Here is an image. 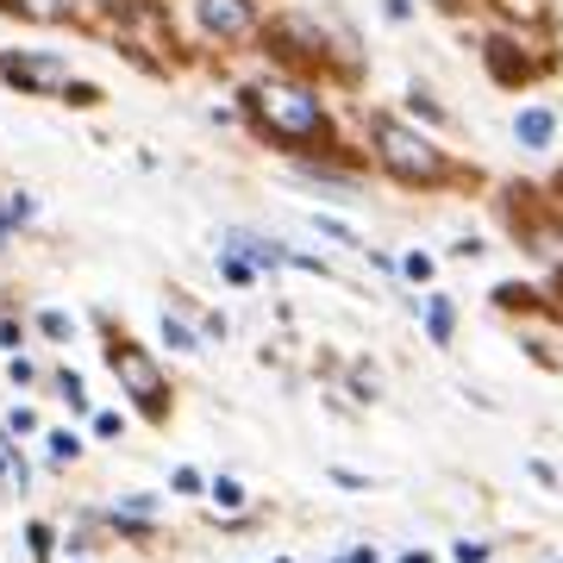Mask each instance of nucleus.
<instances>
[{
  "label": "nucleus",
  "mask_w": 563,
  "mask_h": 563,
  "mask_svg": "<svg viewBox=\"0 0 563 563\" xmlns=\"http://www.w3.org/2000/svg\"><path fill=\"white\" fill-rule=\"evenodd\" d=\"M20 20H38V25H63V20H76V0H7Z\"/></svg>",
  "instance_id": "nucleus-6"
},
{
  "label": "nucleus",
  "mask_w": 563,
  "mask_h": 563,
  "mask_svg": "<svg viewBox=\"0 0 563 563\" xmlns=\"http://www.w3.org/2000/svg\"><path fill=\"white\" fill-rule=\"evenodd\" d=\"M344 563H376V551H351V558H344Z\"/></svg>",
  "instance_id": "nucleus-20"
},
{
  "label": "nucleus",
  "mask_w": 563,
  "mask_h": 563,
  "mask_svg": "<svg viewBox=\"0 0 563 563\" xmlns=\"http://www.w3.org/2000/svg\"><path fill=\"white\" fill-rule=\"evenodd\" d=\"M0 76L13 88H38V95H63L69 88V63L63 57H44V51H0Z\"/></svg>",
  "instance_id": "nucleus-4"
},
{
  "label": "nucleus",
  "mask_w": 563,
  "mask_h": 563,
  "mask_svg": "<svg viewBox=\"0 0 563 563\" xmlns=\"http://www.w3.org/2000/svg\"><path fill=\"white\" fill-rule=\"evenodd\" d=\"M369 132H376V157H383L388 176H401V181H439L444 176V157L420 132H407L401 120H376Z\"/></svg>",
  "instance_id": "nucleus-2"
},
{
  "label": "nucleus",
  "mask_w": 563,
  "mask_h": 563,
  "mask_svg": "<svg viewBox=\"0 0 563 563\" xmlns=\"http://www.w3.org/2000/svg\"><path fill=\"white\" fill-rule=\"evenodd\" d=\"M320 232H325V239H344V244H357V232H351V225H339V220H320Z\"/></svg>",
  "instance_id": "nucleus-18"
},
{
  "label": "nucleus",
  "mask_w": 563,
  "mask_h": 563,
  "mask_svg": "<svg viewBox=\"0 0 563 563\" xmlns=\"http://www.w3.org/2000/svg\"><path fill=\"white\" fill-rule=\"evenodd\" d=\"M207 38H244L257 25V0H195Z\"/></svg>",
  "instance_id": "nucleus-5"
},
{
  "label": "nucleus",
  "mask_w": 563,
  "mask_h": 563,
  "mask_svg": "<svg viewBox=\"0 0 563 563\" xmlns=\"http://www.w3.org/2000/svg\"><path fill=\"white\" fill-rule=\"evenodd\" d=\"M426 332H432V344H451V295L426 301Z\"/></svg>",
  "instance_id": "nucleus-9"
},
{
  "label": "nucleus",
  "mask_w": 563,
  "mask_h": 563,
  "mask_svg": "<svg viewBox=\"0 0 563 563\" xmlns=\"http://www.w3.org/2000/svg\"><path fill=\"white\" fill-rule=\"evenodd\" d=\"M32 558L51 563V532H44V526H32Z\"/></svg>",
  "instance_id": "nucleus-17"
},
{
  "label": "nucleus",
  "mask_w": 563,
  "mask_h": 563,
  "mask_svg": "<svg viewBox=\"0 0 563 563\" xmlns=\"http://www.w3.org/2000/svg\"><path fill=\"white\" fill-rule=\"evenodd\" d=\"M514 132H520L526 151H544V144H551V132H558V120H551L544 107H532V113H520V120H514Z\"/></svg>",
  "instance_id": "nucleus-8"
},
{
  "label": "nucleus",
  "mask_w": 563,
  "mask_h": 563,
  "mask_svg": "<svg viewBox=\"0 0 563 563\" xmlns=\"http://www.w3.org/2000/svg\"><path fill=\"white\" fill-rule=\"evenodd\" d=\"M451 558H457V563H488V544L483 539H463V544H451Z\"/></svg>",
  "instance_id": "nucleus-12"
},
{
  "label": "nucleus",
  "mask_w": 563,
  "mask_h": 563,
  "mask_svg": "<svg viewBox=\"0 0 563 563\" xmlns=\"http://www.w3.org/2000/svg\"><path fill=\"white\" fill-rule=\"evenodd\" d=\"M163 339L176 344V351H195V332H188L181 320H169V313H163Z\"/></svg>",
  "instance_id": "nucleus-11"
},
{
  "label": "nucleus",
  "mask_w": 563,
  "mask_h": 563,
  "mask_svg": "<svg viewBox=\"0 0 563 563\" xmlns=\"http://www.w3.org/2000/svg\"><path fill=\"white\" fill-rule=\"evenodd\" d=\"M107 363H113V376L125 383V395H132V401H139L151 420H157V413H163V395H169V388H163V369H157V363L144 357L139 344H125V339L107 351Z\"/></svg>",
  "instance_id": "nucleus-3"
},
{
  "label": "nucleus",
  "mask_w": 563,
  "mask_h": 563,
  "mask_svg": "<svg viewBox=\"0 0 563 563\" xmlns=\"http://www.w3.org/2000/svg\"><path fill=\"white\" fill-rule=\"evenodd\" d=\"M213 501H220L225 514H239V507H244V488L232 483V476H220V483H213Z\"/></svg>",
  "instance_id": "nucleus-10"
},
{
  "label": "nucleus",
  "mask_w": 563,
  "mask_h": 563,
  "mask_svg": "<svg viewBox=\"0 0 563 563\" xmlns=\"http://www.w3.org/2000/svg\"><path fill=\"white\" fill-rule=\"evenodd\" d=\"M501 7H514V13H526V20H539V13H544V0H501Z\"/></svg>",
  "instance_id": "nucleus-19"
},
{
  "label": "nucleus",
  "mask_w": 563,
  "mask_h": 563,
  "mask_svg": "<svg viewBox=\"0 0 563 563\" xmlns=\"http://www.w3.org/2000/svg\"><path fill=\"white\" fill-rule=\"evenodd\" d=\"M38 325H44V339H57V344H63V339H69V332H76V325L63 320V313H44V320H38Z\"/></svg>",
  "instance_id": "nucleus-14"
},
{
  "label": "nucleus",
  "mask_w": 563,
  "mask_h": 563,
  "mask_svg": "<svg viewBox=\"0 0 563 563\" xmlns=\"http://www.w3.org/2000/svg\"><path fill=\"white\" fill-rule=\"evenodd\" d=\"M57 388H63V401H69V407H88V401H81V376H76V369H63Z\"/></svg>",
  "instance_id": "nucleus-13"
},
{
  "label": "nucleus",
  "mask_w": 563,
  "mask_h": 563,
  "mask_svg": "<svg viewBox=\"0 0 563 563\" xmlns=\"http://www.w3.org/2000/svg\"><path fill=\"white\" fill-rule=\"evenodd\" d=\"M225 244H232V251H244V257H251V269H276V263H288V251H282V244H263V239H251V232H225Z\"/></svg>",
  "instance_id": "nucleus-7"
},
{
  "label": "nucleus",
  "mask_w": 563,
  "mask_h": 563,
  "mask_svg": "<svg viewBox=\"0 0 563 563\" xmlns=\"http://www.w3.org/2000/svg\"><path fill=\"white\" fill-rule=\"evenodd\" d=\"M244 101H251V113H257V125L269 139H282V144H320L325 139V107L301 81H251Z\"/></svg>",
  "instance_id": "nucleus-1"
},
{
  "label": "nucleus",
  "mask_w": 563,
  "mask_h": 563,
  "mask_svg": "<svg viewBox=\"0 0 563 563\" xmlns=\"http://www.w3.org/2000/svg\"><path fill=\"white\" fill-rule=\"evenodd\" d=\"M220 276L225 282H251V263H244V257H220Z\"/></svg>",
  "instance_id": "nucleus-16"
},
{
  "label": "nucleus",
  "mask_w": 563,
  "mask_h": 563,
  "mask_svg": "<svg viewBox=\"0 0 563 563\" xmlns=\"http://www.w3.org/2000/svg\"><path fill=\"white\" fill-rule=\"evenodd\" d=\"M76 451H81V444L69 439V432H51V457H57V463H69V457H76Z\"/></svg>",
  "instance_id": "nucleus-15"
}]
</instances>
